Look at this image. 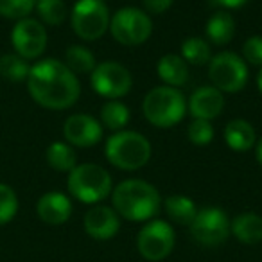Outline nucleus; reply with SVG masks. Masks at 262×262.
Masks as SVG:
<instances>
[{"label":"nucleus","instance_id":"nucleus-1","mask_svg":"<svg viewBox=\"0 0 262 262\" xmlns=\"http://www.w3.org/2000/svg\"><path fill=\"white\" fill-rule=\"evenodd\" d=\"M27 90L34 102L49 110H67L76 104L81 94L77 76L58 59H41L31 67Z\"/></svg>","mask_w":262,"mask_h":262},{"label":"nucleus","instance_id":"nucleus-2","mask_svg":"<svg viewBox=\"0 0 262 262\" xmlns=\"http://www.w3.org/2000/svg\"><path fill=\"white\" fill-rule=\"evenodd\" d=\"M113 210L127 221H149L162 207L160 192L144 180H124L113 189Z\"/></svg>","mask_w":262,"mask_h":262},{"label":"nucleus","instance_id":"nucleus-3","mask_svg":"<svg viewBox=\"0 0 262 262\" xmlns=\"http://www.w3.org/2000/svg\"><path fill=\"white\" fill-rule=\"evenodd\" d=\"M104 155L113 167L122 171H137L149 162L151 144L142 133L122 129L106 140Z\"/></svg>","mask_w":262,"mask_h":262},{"label":"nucleus","instance_id":"nucleus-4","mask_svg":"<svg viewBox=\"0 0 262 262\" xmlns=\"http://www.w3.org/2000/svg\"><path fill=\"white\" fill-rule=\"evenodd\" d=\"M144 117L157 127H172L185 117V95L172 86H157L144 97Z\"/></svg>","mask_w":262,"mask_h":262},{"label":"nucleus","instance_id":"nucleus-5","mask_svg":"<svg viewBox=\"0 0 262 262\" xmlns=\"http://www.w3.org/2000/svg\"><path fill=\"white\" fill-rule=\"evenodd\" d=\"M67 187L81 203L95 205L112 192V176L97 164H81L69 172Z\"/></svg>","mask_w":262,"mask_h":262},{"label":"nucleus","instance_id":"nucleus-6","mask_svg":"<svg viewBox=\"0 0 262 262\" xmlns=\"http://www.w3.org/2000/svg\"><path fill=\"white\" fill-rule=\"evenodd\" d=\"M72 29L81 40L94 41L110 29V11L101 0H77L70 15Z\"/></svg>","mask_w":262,"mask_h":262},{"label":"nucleus","instance_id":"nucleus-7","mask_svg":"<svg viewBox=\"0 0 262 262\" xmlns=\"http://www.w3.org/2000/svg\"><path fill=\"white\" fill-rule=\"evenodd\" d=\"M112 36L122 45H142L153 33L149 15L137 8H122L110 20Z\"/></svg>","mask_w":262,"mask_h":262},{"label":"nucleus","instance_id":"nucleus-8","mask_svg":"<svg viewBox=\"0 0 262 262\" xmlns=\"http://www.w3.org/2000/svg\"><path fill=\"white\" fill-rule=\"evenodd\" d=\"M208 77L219 92H239L246 86L248 65L235 52H219L208 63Z\"/></svg>","mask_w":262,"mask_h":262},{"label":"nucleus","instance_id":"nucleus-9","mask_svg":"<svg viewBox=\"0 0 262 262\" xmlns=\"http://www.w3.org/2000/svg\"><path fill=\"white\" fill-rule=\"evenodd\" d=\"M174 228L162 219L149 221L137 237V248L140 255L149 262H160L167 258L174 250Z\"/></svg>","mask_w":262,"mask_h":262},{"label":"nucleus","instance_id":"nucleus-10","mask_svg":"<svg viewBox=\"0 0 262 262\" xmlns=\"http://www.w3.org/2000/svg\"><path fill=\"white\" fill-rule=\"evenodd\" d=\"M190 233L201 246H219L230 235V219L225 210L217 207L201 208L190 223Z\"/></svg>","mask_w":262,"mask_h":262},{"label":"nucleus","instance_id":"nucleus-11","mask_svg":"<svg viewBox=\"0 0 262 262\" xmlns=\"http://www.w3.org/2000/svg\"><path fill=\"white\" fill-rule=\"evenodd\" d=\"M92 88L106 99H120L131 90L129 70L117 61H104L95 65L92 72Z\"/></svg>","mask_w":262,"mask_h":262},{"label":"nucleus","instance_id":"nucleus-12","mask_svg":"<svg viewBox=\"0 0 262 262\" xmlns=\"http://www.w3.org/2000/svg\"><path fill=\"white\" fill-rule=\"evenodd\" d=\"M11 43L15 52L24 59H36L47 47V31L43 24L34 18H22L16 22L11 33Z\"/></svg>","mask_w":262,"mask_h":262},{"label":"nucleus","instance_id":"nucleus-13","mask_svg":"<svg viewBox=\"0 0 262 262\" xmlns=\"http://www.w3.org/2000/svg\"><path fill=\"white\" fill-rule=\"evenodd\" d=\"M65 140L77 147H92L102 139V124L84 113L70 115L63 126Z\"/></svg>","mask_w":262,"mask_h":262},{"label":"nucleus","instance_id":"nucleus-14","mask_svg":"<svg viewBox=\"0 0 262 262\" xmlns=\"http://www.w3.org/2000/svg\"><path fill=\"white\" fill-rule=\"evenodd\" d=\"M84 232L97 241H108L117 235L120 228V219L113 208L104 207V205H97V207L90 208L84 215Z\"/></svg>","mask_w":262,"mask_h":262},{"label":"nucleus","instance_id":"nucleus-15","mask_svg":"<svg viewBox=\"0 0 262 262\" xmlns=\"http://www.w3.org/2000/svg\"><path fill=\"white\" fill-rule=\"evenodd\" d=\"M190 115L194 119L201 120H212L223 112L225 108V97L223 92H219L215 86H200L194 90L190 95L189 102H187Z\"/></svg>","mask_w":262,"mask_h":262},{"label":"nucleus","instance_id":"nucleus-16","mask_svg":"<svg viewBox=\"0 0 262 262\" xmlns=\"http://www.w3.org/2000/svg\"><path fill=\"white\" fill-rule=\"evenodd\" d=\"M36 214L47 225H63L72 215V201L63 192H47L38 200Z\"/></svg>","mask_w":262,"mask_h":262},{"label":"nucleus","instance_id":"nucleus-17","mask_svg":"<svg viewBox=\"0 0 262 262\" xmlns=\"http://www.w3.org/2000/svg\"><path fill=\"white\" fill-rule=\"evenodd\" d=\"M157 72L167 86L178 88L189 81V63L178 54H165L158 61Z\"/></svg>","mask_w":262,"mask_h":262},{"label":"nucleus","instance_id":"nucleus-18","mask_svg":"<svg viewBox=\"0 0 262 262\" xmlns=\"http://www.w3.org/2000/svg\"><path fill=\"white\" fill-rule=\"evenodd\" d=\"M225 142L230 149L243 153V151H248L255 146L257 135H255L253 126L248 120L233 119L225 127Z\"/></svg>","mask_w":262,"mask_h":262},{"label":"nucleus","instance_id":"nucleus-19","mask_svg":"<svg viewBox=\"0 0 262 262\" xmlns=\"http://www.w3.org/2000/svg\"><path fill=\"white\" fill-rule=\"evenodd\" d=\"M230 233L243 244H257L262 241V217L255 212H243L230 221Z\"/></svg>","mask_w":262,"mask_h":262},{"label":"nucleus","instance_id":"nucleus-20","mask_svg":"<svg viewBox=\"0 0 262 262\" xmlns=\"http://www.w3.org/2000/svg\"><path fill=\"white\" fill-rule=\"evenodd\" d=\"M207 38L215 45H226L235 34V20L228 11H217L208 18L205 27Z\"/></svg>","mask_w":262,"mask_h":262},{"label":"nucleus","instance_id":"nucleus-21","mask_svg":"<svg viewBox=\"0 0 262 262\" xmlns=\"http://www.w3.org/2000/svg\"><path fill=\"white\" fill-rule=\"evenodd\" d=\"M164 207L169 217L183 226H190V223L194 221V217L198 214L196 203L190 198L183 196V194H174V196L165 198Z\"/></svg>","mask_w":262,"mask_h":262},{"label":"nucleus","instance_id":"nucleus-22","mask_svg":"<svg viewBox=\"0 0 262 262\" xmlns=\"http://www.w3.org/2000/svg\"><path fill=\"white\" fill-rule=\"evenodd\" d=\"M47 164L58 172H70L77 165L76 151L65 142H52L47 147Z\"/></svg>","mask_w":262,"mask_h":262},{"label":"nucleus","instance_id":"nucleus-23","mask_svg":"<svg viewBox=\"0 0 262 262\" xmlns=\"http://www.w3.org/2000/svg\"><path fill=\"white\" fill-rule=\"evenodd\" d=\"M65 65L72 70L74 74H92L95 69L94 52L88 51L81 45H72L65 52Z\"/></svg>","mask_w":262,"mask_h":262},{"label":"nucleus","instance_id":"nucleus-24","mask_svg":"<svg viewBox=\"0 0 262 262\" xmlns=\"http://www.w3.org/2000/svg\"><path fill=\"white\" fill-rule=\"evenodd\" d=\"M101 120L102 126L112 131H122V127L129 122V110L120 101H108L101 108Z\"/></svg>","mask_w":262,"mask_h":262},{"label":"nucleus","instance_id":"nucleus-25","mask_svg":"<svg viewBox=\"0 0 262 262\" xmlns=\"http://www.w3.org/2000/svg\"><path fill=\"white\" fill-rule=\"evenodd\" d=\"M182 58L190 65H207L212 59L210 45L203 38H187L182 43Z\"/></svg>","mask_w":262,"mask_h":262},{"label":"nucleus","instance_id":"nucleus-26","mask_svg":"<svg viewBox=\"0 0 262 262\" xmlns=\"http://www.w3.org/2000/svg\"><path fill=\"white\" fill-rule=\"evenodd\" d=\"M31 67L27 65V59L20 58L18 54H4L0 56V76L8 81H24L29 76Z\"/></svg>","mask_w":262,"mask_h":262},{"label":"nucleus","instance_id":"nucleus-27","mask_svg":"<svg viewBox=\"0 0 262 262\" xmlns=\"http://www.w3.org/2000/svg\"><path fill=\"white\" fill-rule=\"evenodd\" d=\"M36 11L47 26H61L67 18V6L63 0H36Z\"/></svg>","mask_w":262,"mask_h":262},{"label":"nucleus","instance_id":"nucleus-28","mask_svg":"<svg viewBox=\"0 0 262 262\" xmlns=\"http://www.w3.org/2000/svg\"><path fill=\"white\" fill-rule=\"evenodd\" d=\"M36 0H0V16L9 20H22L31 15Z\"/></svg>","mask_w":262,"mask_h":262},{"label":"nucleus","instance_id":"nucleus-29","mask_svg":"<svg viewBox=\"0 0 262 262\" xmlns=\"http://www.w3.org/2000/svg\"><path fill=\"white\" fill-rule=\"evenodd\" d=\"M18 212V198L16 192L6 183H0V226L8 225Z\"/></svg>","mask_w":262,"mask_h":262},{"label":"nucleus","instance_id":"nucleus-30","mask_svg":"<svg viewBox=\"0 0 262 262\" xmlns=\"http://www.w3.org/2000/svg\"><path fill=\"white\" fill-rule=\"evenodd\" d=\"M187 135L194 146H208L214 140V127H212L210 120L194 119V122L189 126Z\"/></svg>","mask_w":262,"mask_h":262},{"label":"nucleus","instance_id":"nucleus-31","mask_svg":"<svg viewBox=\"0 0 262 262\" xmlns=\"http://www.w3.org/2000/svg\"><path fill=\"white\" fill-rule=\"evenodd\" d=\"M244 61L255 67H262V36H251L243 45Z\"/></svg>","mask_w":262,"mask_h":262},{"label":"nucleus","instance_id":"nucleus-32","mask_svg":"<svg viewBox=\"0 0 262 262\" xmlns=\"http://www.w3.org/2000/svg\"><path fill=\"white\" fill-rule=\"evenodd\" d=\"M172 6V0H144V8L151 15H162Z\"/></svg>","mask_w":262,"mask_h":262},{"label":"nucleus","instance_id":"nucleus-33","mask_svg":"<svg viewBox=\"0 0 262 262\" xmlns=\"http://www.w3.org/2000/svg\"><path fill=\"white\" fill-rule=\"evenodd\" d=\"M212 2L226 9H237V8H243L248 0H212Z\"/></svg>","mask_w":262,"mask_h":262},{"label":"nucleus","instance_id":"nucleus-34","mask_svg":"<svg viewBox=\"0 0 262 262\" xmlns=\"http://www.w3.org/2000/svg\"><path fill=\"white\" fill-rule=\"evenodd\" d=\"M257 160H258V164L262 165V139L258 140V144H257Z\"/></svg>","mask_w":262,"mask_h":262},{"label":"nucleus","instance_id":"nucleus-35","mask_svg":"<svg viewBox=\"0 0 262 262\" xmlns=\"http://www.w3.org/2000/svg\"><path fill=\"white\" fill-rule=\"evenodd\" d=\"M257 86L262 94V67H260V70H258V76H257Z\"/></svg>","mask_w":262,"mask_h":262},{"label":"nucleus","instance_id":"nucleus-36","mask_svg":"<svg viewBox=\"0 0 262 262\" xmlns=\"http://www.w3.org/2000/svg\"><path fill=\"white\" fill-rule=\"evenodd\" d=\"M101 2H106V0H101Z\"/></svg>","mask_w":262,"mask_h":262}]
</instances>
